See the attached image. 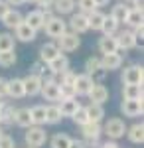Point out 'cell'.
Here are the masks:
<instances>
[{
  "mask_svg": "<svg viewBox=\"0 0 144 148\" xmlns=\"http://www.w3.org/2000/svg\"><path fill=\"white\" fill-rule=\"evenodd\" d=\"M142 99H122L121 103V113L128 119H136V116H142Z\"/></svg>",
  "mask_w": 144,
  "mask_h": 148,
  "instance_id": "9",
  "label": "cell"
},
{
  "mask_svg": "<svg viewBox=\"0 0 144 148\" xmlns=\"http://www.w3.org/2000/svg\"><path fill=\"white\" fill-rule=\"evenodd\" d=\"M32 73L34 75H38L40 77V81L42 83H49V81H56V71L49 67L47 63H44V61H36L32 65Z\"/></svg>",
  "mask_w": 144,
  "mask_h": 148,
  "instance_id": "11",
  "label": "cell"
},
{
  "mask_svg": "<svg viewBox=\"0 0 144 148\" xmlns=\"http://www.w3.org/2000/svg\"><path fill=\"white\" fill-rule=\"evenodd\" d=\"M93 85H95V83L91 81V77H89V75H85V73L77 75V77H75V83H73V89H75V97H77V95H79V97H87Z\"/></svg>",
  "mask_w": 144,
  "mask_h": 148,
  "instance_id": "13",
  "label": "cell"
},
{
  "mask_svg": "<svg viewBox=\"0 0 144 148\" xmlns=\"http://www.w3.org/2000/svg\"><path fill=\"white\" fill-rule=\"evenodd\" d=\"M24 2H34V0H24Z\"/></svg>",
  "mask_w": 144,
  "mask_h": 148,
  "instance_id": "53",
  "label": "cell"
},
{
  "mask_svg": "<svg viewBox=\"0 0 144 148\" xmlns=\"http://www.w3.org/2000/svg\"><path fill=\"white\" fill-rule=\"evenodd\" d=\"M16 47V40L10 32H0V51H10Z\"/></svg>",
  "mask_w": 144,
  "mask_h": 148,
  "instance_id": "37",
  "label": "cell"
},
{
  "mask_svg": "<svg viewBox=\"0 0 144 148\" xmlns=\"http://www.w3.org/2000/svg\"><path fill=\"white\" fill-rule=\"evenodd\" d=\"M69 148H85V142H83V140H77V138H71Z\"/></svg>",
  "mask_w": 144,
  "mask_h": 148,
  "instance_id": "47",
  "label": "cell"
},
{
  "mask_svg": "<svg viewBox=\"0 0 144 148\" xmlns=\"http://www.w3.org/2000/svg\"><path fill=\"white\" fill-rule=\"evenodd\" d=\"M85 111H87L89 123H101L103 116H105V109H103V105H97V103H89L87 107H85Z\"/></svg>",
  "mask_w": 144,
  "mask_h": 148,
  "instance_id": "30",
  "label": "cell"
},
{
  "mask_svg": "<svg viewBox=\"0 0 144 148\" xmlns=\"http://www.w3.org/2000/svg\"><path fill=\"white\" fill-rule=\"evenodd\" d=\"M93 2H95V6H97V8H103V6H107V4H109V0H93Z\"/></svg>",
  "mask_w": 144,
  "mask_h": 148,
  "instance_id": "48",
  "label": "cell"
},
{
  "mask_svg": "<svg viewBox=\"0 0 144 148\" xmlns=\"http://www.w3.org/2000/svg\"><path fill=\"white\" fill-rule=\"evenodd\" d=\"M51 10L57 12V16H65V14H73L75 10V0H53Z\"/></svg>",
  "mask_w": 144,
  "mask_h": 148,
  "instance_id": "29",
  "label": "cell"
},
{
  "mask_svg": "<svg viewBox=\"0 0 144 148\" xmlns=\"http://www.w3.org/2000/svg\"><path fill=\"white\" fill-rule=\"evenodd\" d=\"M0 148H16L14 138H12L10 134H6V132H2V134H0Z\"/></svg>",
  "mask_w": 144,
  "mask_h": 148,
  "instance_id": "43",
  "label": "cell"
},
{
  "mask_svg": "<svg viewBox=\"0 0 144 148\" xmlns=\"http://www.w3.org/2000/svg\"><path fill=\"white\" fill-rule=\"evenodd\" d=\"M14 107H12L10 103L4 101L2 105V109H0V125H14Z\"/></svg>",
  "mask_w": 144,
  "mask_h": 148,
  "instance_id": "34",
  "label": "cell"
},
{
  "mask_svg": "<svg viewBox=\"0 0 144 148\" xmlns=\"http://www.w3.org/2000/svg\"><path fill=\"white\" fill-rule=\"evenodd\" d=\"M71 119H73V123H75L77 126H83L85 123H89V116H87V111H85V107L81 105L77 111L73 113V116H71Z\"/></svg>",
  "mask_w": 144,
  "mask_h": 148,
  "instance_id": "40",
  "label": "cell"
},
{
  "mask_svg": "<svg viewBox=\"0 0 144 148\" xmlns=\"http://www.w3.org/2000/svg\"><path fill=\"white\" fill-rule=\"evenodd\" d=\"M119 26H121V24H117L111 16H105L103 26H101V32H103V36H115L119 32Z\"/></svg>",
  "mask_w": 144,
  "mask_h": 148,
  "instance_id": "36",
  "label": "cell"
},
{
  "mask_svg": "<svg viewBox=\"0 0 144 148\" xmlns=\"http://www.w3.org/2000/svg\"><path fill=\"white\" fill-rule=\"evenodd\" d=\"M134 36V46L136 47H142V38H144V26H136L130 30Z\"/></svg>",
  "mask_w": 144,
  "mask_h": 148,
  "instance_id": "42",
  "label": "cell"
},
{
  "mask_svg": "<svg viewBox=\"0 0 144 148\" xmlns=\"http://www.w3.org/2000/svg\"><path fill=\"white\" fill-rule=\"evenodd\" d=\"M6 85H8V79L0 77V99H2V97H6Z\"/></svg>",
  "mask_w": 144,
  "mask_h": 148,
  "instance_id": "46",
  "label": "cell"
},
{
  "mask_svg": "<svg viewBox=\"0 0 144 148\" xmlns=\"http://www.w3.org/2000/svg\"><path fill=\"white\" fill-rule=\"evenodd\" d=\"M10 6H20V4H24V0H6Z\"/></svg>",
  "mask_w": 144,
  "mask_h": 148,
  "instance_id": "50",
  "label": "cell"
},
{
  "mask_svg": "<svg viewBox=\"0 0 144 148\" xmlns=\"http://www.w3.org/2000/svg\"><path fill=\"white\" fill-rule=\"evenodd\" d=\"M49 16H51V10H32L24 16V22L28 24L34 32H40L45 24V18H49Z\"/></svg>",
  "mask_w": 144,
  "mask_h": 148,
  "instance_id": "8",
  "label": "cell"
},
{
  "mask_svg": "<svg viewBox=\"0 0 144 148\" xmlns=\"http://www.w3.org/2000/svg\"><path fill=\"white\" fill-rule=\"evenodd\" d=\"M126 2H132V4H136V6L142 8V0H126Z\"/></svg>",
  "mask_w": 144,
  "mask_h": 148,
  "instance_id": "51",
  "label": "cell"
},
{
  "mask_svg": "<svg viewBox=\"0 0 144 148\" xmlns=\"http://www.w3.org/2000/svg\"><path fill=\"white\" fill-rule=\"evenodd\" d=\"M56 44H57V47H59V51L71 53V51H77L79 49V46H81V38H79L77 34H73V32L67 30L65 34H61L56 40Z\"/></svg>",
  "mask_w": 144,
  "mask_h": 148,
  "instance_id": "5",
  "label": "cell"
},
{
  "mask_svg": "<svg viewBox=\"0 0 144 148\" xmlns=\"http://www.w3.org/2000/svg\"><path fill=\"white\" fill-rule=\"evenodd\" d=\"M126 136L132 144H142L144 142V125L142 123H134L132 126L126 128Z\"/></svg>",
  "mask_w": 144,
  "mask_h": 148,
  "instance_id": "21",
  "label": "cell"
},
{
  "mask_svg": "<svg viewBox=\"0 0 144 148\" xmlns=\"http://www.w3.org/2000/svg\"><path fill=\"white\" fill-rule=\"evenodd\" d=\"M142 77H144V67L138 65V63H132V65L124 67L121 75L124 85H142Z\"/></svg>",
  "mask_w": 144,
  "mask_h": 148,
  "instance_id": "6",
  "label": "cell"
},
{
  "mask_svg": "<svg viewBox=\"0 0 144 148\" xmlns=\"http://www.w3.org/2000/svg\"><path fill=\"white\" fill-rule=\"evenodd\" d=\"M75 8H79L81 14H91L93 10H97V6H95L93 0H77L75 2Z\"/></svg>",
  "mask_w": 144,
  "mask_h": 148,
  "instance_id": "41",
  "label": "cell"
},
{
  "mask_svg": "<svg viewBox=\"0 0 144 148\" xmlns=\"http://www.w3.org/2000/svg\"><path fill=\"white\" fill-rule=\"evenodd\" d=\"M101 148H119V144H117L115 140H111V142H105V144H103Z\"/></svg>",
  "mask_w": 144,
  "mask_h": 148,
  "instance_id": "49",
  "label": "cell"
},
{
  "mask_svg": "<svg viewBox=\"0 0 144 148\" xmlns=\"http://www.w3.org/2000/svg\"><path fill=\"white\" fill-rule=\"evenodd\" d=\"M42 30H44L49 38H56L57 40L61 34L67 32V22L61 18V16H53V14H51L49 18H45V24H44Z\"/></svg>",
  "mask_w": 144,
  "mask_h": 148,
  "instance_id": "3",
  "label": "cell"
},
{
  "mask_svg": "<svg viewBox=\"0 0 144 148\" xmlns=\"http://www.w3.org/2000/svg\"><path fill=\"white\" fill-rule=\"evenodd\" d=\"M61 119L63 116H61L57 103H49L45 107V125H57V123H61Z\"/></svg>",
  "mask_w": 144,
  "mask_h": 148,
  "instance_id": "27",
  "label": "cell"
},
{
  "mask_svg": "<svg viewBox=\"0 0 144 148\" xmlns=\"http://www.w3.org/2000/svg\"><path fill=\"white\" fill-rule=\"evenodd\" d=\"M109 71H105L101 65V57H89L85 61V75L91 77L93 83H103Z\"/></svg>",
  "mask_w": 144,
  "mask_h": 148,
  "instance_id": "4",
  "label": "cell"
},
{
  "mask_svg": "<svg viewBox=\"0 0 144 148\" xmlns=\"http://www.w3.org/2000/svg\"><path fill=\"white\" fill-rule=\"evenodd\" d=\"M61 53L59 51V47H57L56 42H45L44 46L40 47V61H44V63H49L53 57H57Z\"/></svg>",
  "mask_w": 144,
  "mask_h": 148,
  "instance_id": "19",
  "label": "cell"
},
{
  "mask_svg": "<svg viewBox=\"0 0 144 148\" xmlns=\"http://www.w3.org/2000/svg\"><path fill=\"white\" fill-rule=\"evenodd\" d=\"M122 99H142V85H122Z\"/></svg>",
  "mask_w": 144,
  "mask_h": 148,
  "instance_id": "35",
  "label": "cell"
},
{
  "mask_svg": "<svg viewBox=\"0 0 144 148\" xmlns=\"http://www.w3.org/2000/svg\"><path fill=\"white\" fill-rule=\"evenodd\" d=\"M40 8L38 10H51V6H53V0H34Z\"/></svg>",
  "mask_w": 144,
  "mask_h": 148,
  "instance_id": "44",
  "label": "cell"
},
{
  "mask_svg": "<svg viewBox=\"0 0 144 148\" xmlns=\"http://www.w3.org/2000/svg\"><path fill=\"white\" fill-rule=\"evenodd\" d=\"M103 132L111 138V140H119V138H122L126 134V125H124L122 119L115 116V119H109L107 121V125L103 126Z\"/></svg>",
  "mask_w": 144,
  "mask_h": 148,
  "instance_id": "7",
  "label": "cell"
},
{
  "mask_svg": "<svg viewBox=\"0 0 144 148\" xmlns=\"http://www.w3.org/2000/svg\"><path fill=\"white\" fill-rule=\"evenodd\" d=\"M89 101L91 103H97V105H103V103L109 101V89L103 85V83H95L89 91Z\"/></svg>",
  "mask_w": 144,
  "mask_h": 148,
  "instance_id": "15",
  "label": "cell"
},
{
  "mask_svg": "<svg viewBox=\"0 0 144 148\" xmlns=\"http://www.w3.org/2000/svg\"><path fill=\"white\" fill-rule=\"evenodd\" d=\"M22 81H24V93H26L28 97H36V95H40V91H42V81H40L38 75L30 73V75H26Z\"/></svg>",
  "mask_w": 144,
  "mask_h": 148,
  "instance_id": "14",
  "label": "cell"
},
{
  "mask_svg": "<svg viewBox=\"0 0 144 148\" xmlns=\"http://www.w3.org/2000/svg\"><path fill=\"white\" fill-rule=\"evenodd\" d=\"M47 65L53 69V71H56V75H57V73H63V71H67V69H69V59H67L65 53H59V56L53 57Z\"/></svg>",
  "mask_w": 144,
  "mask_h": 148,
  "instance_id": "32",
  "label": "cell"
},
{
  "mask_svg": "<svg viewBox=\"0 0 144 148\" xmlns=\"http://www.w3.org/2000/svg\"><path fill=\"white\" fill-rule=\"evenodd\" d=\"M10 8H12V6L6 2V0H0V20H2V18L8 14V10H10Z\"/></svg>",
  "mask_w": 144,
  "mask_h": 148,
  "instance_id": "45",
  "label": "cell"
},
{
  "mask_svg": "<svg viewBox=\"0 0 144 148\" xmlns=\"http://www.w3.org/2000/svg\"><path fill=\"white\" fill-rule=\"evenodd\" d=\"M2 105H4V101H2V99H0V109H2Z\"/></svg>",
  "mask_w": 144,
  "mask_h": 148,
  "instance_id": "52",
  "label": "cell"
},
{
  "mask_svg": "<svg viewBox=\"0 0 144 148\" xmlns=\"http://www.w3.org/2000/svg\"><path fill=\"white\" fill-rule=\"evenodd\" d=\"M16 63V51H0V67H12Z\"/></svg>",
  "mask_w": 144,
  "mask_h": 148,
  "instance_id": "39",
  "label": "cell"
},
{
  "mask_svg": "<svg viewBox=\"0 0 144 148\" xmlns=\"http://www.w3.org/2000/svg\"><path fill=\"white\" fill-rule=\"evenodd\" d=\"M0 134H2V130H0Z\"/></svg>",
  "mask_w": 144,
  "mask_h": 148,
  "instance_id": "54",
  "label": "cell"
},
{
  "mask_svg": "<svg viewBox=\"0 0 144 148\" xmlns=\"http://www.w3.org/2000/svg\"><path fill=\"white\" fill-rule=\"evenodd\" d=\"M101 65L105 71H115V69L122 67V56L117 51V53H105L101 57Z\"/></svg>",
  "mask_w": 144,
  "mask_h": 148,
  "instance_id": "18",
  "label": "cell"
},
{
  "mask_svg": "<svg viewBox=\"0 0 144 148\" xmlns=\"http://www.w3.org/2000/svg\"><path fill=\"white\" fill-rule=\"evenodd\" d=\"M142 20H144L142 8H140V6H134V8L128 10V16H126V22L124 24L132 30V28H136V26H142Z\"/></svg>",
  "mask_w": 144,
  "mask_h": 148,
  "instance_id": "28",
  "label": "cell"
},
{
  "mask_svg": "<svg viewBox=\"0 0 144 148\" xmlns=\"http://www.w3.org/2000/svg\"><path fill=\"white\" fill-rule=\"evenodd\" d=\"M40 95L44 97L45 101L49 103H59L61 101V95H59V85L56 81H49V83H42V91Z\"/></svg>",
  "mask_w": 144,
  "mask_h": 148,
  "instance_id": "12",
  "label": "cell"
},
{
  "mask_svg": "<svg viewBox=\"0 0 144 148\" xmlns=\"http://www.w3.org/2000/svg\"><path fill=\"white\" fill-rule=\"evenodd\" d=\"M128 10H130V6H126L124 2H119V4L112 6V10H111L109 16H111L117 24H124L126 22V16H128Z\"/></svg>",
  "mask_w": 144,
  "mask_h": 148,
  "instance_id": "25",
  "label": "cell"
},
{
  "mask_svg": "<svg viewBox=\"0 0 144 148\" xmlns=\"http://www.w3.org/2000/svg\"><path fill=\"white\" fill-rule=\"evenodd\" d=\"M67 30L69 32H73V34H85L89 32V22H87V14H71V18H69V22H67Z\"/></svg>",
  "mask_w": 144,
  "mask_h": 148,
  "instance_id": "10",
  "label": "cell"
},
{
  "mask_svg": "<svg viewBox=\"0 0 144 148\" xmlns=\"http://www.w3.org/2000/svg\"><path fill=\"white\" fill-rule=\"evenodd\" d=\"M14 125L22 126V128L32 126V116H30V109L28 107H20V109L14 111Z\"/></svg>",
  "mask_w": 144,
  "mask_h": 148,
  "instance_id": "23",
  "label": "cell"
},
{
  "mask_svg": "<svg viewBox=\"0 0 144 148\" xmlns=\"http://www.w3.org/2000/svg\"><path fill=\"white\" fill-rule=\"evenodd\" d=\"M14 34H16V36H14V40L28 44V42H34V40H36V34H38V32H34L26 22H22L18 28H14Z\"/></svg>",
  "mask_w": 144,
  "mask_h": 148,
  "instance_id": "20",
  "label": "cell"
},
{
  "mask_svg": "<svg viewBox=\"0 0 144 148\" xmlns=\"http://www.w3.org/2000/svg\"><path fill=\"white\" fill-rule=\"evenodd\" d=\"M30 116H32V125L42 126L45 125V105H36L30 109Z\"/></svg>",
  "mask_w": 144,
  "mask_h": 148,
  "instance_id": "33",
  "label": "cell"
},
{
  "mask_svg": "<svg viewBox=\"0 0 144 148\" xmlns=\"http://www.w3.org/2000/svg\"><path fill=\"white\" fill-rule=\"evenodd\" d=\"M69 142H71V136H67L63 132H57L51 136L49 140V146L51 148H69Z\"/></svg>",
  "mask_w": 144,
  "mask_h": 148,
  "instance_id": "38",
  "label": "cell"
},
{
  "mask_svg": "<svg viewBox=\"0 0 144 148\" xmlns=\"http://www.w3.org/2000/svg\"><path fill=\"white\" fill-rule=\"evenodd\" d=\"M105 12H101L99 8L93 10L91 14H87V22H89V30L93 32H101V26H103V20H105Z\"/></svg>",
  "mask_w": 144,
  "mask_h": 148,
  "instance_id": "31",
  "label": "cell"
},
{
  "mask_svg": "<svg viewBox=\"0 0 144 148\" xmlns=\"http://www.w3.org/2000/svg\"><path fill=\"white\" fill-rule=\"evenodd\" d=\"M81 134H83L85 148L99 146V138L103 134V126H101V123H85V125L81 126Z\"/></svg>",
  "mask_w": 144,
  "mask_h": 148,
  "instance_id": "1",
  "label": "cell"
},
{
  "mask_svg": "<svg viewBox=\"0 0 144 148\" xmlns=\"http://www.w3.org/2000/svg\"><path fill=\"white\" fill-rule=\"evenodd\" d=\"M115 40H117V46H119V51L124 49V51H128V49H132L134 46V36L130 30H122V32H117L115 34Z\"/></svg>",
  "mask_w": 144,
  "mask_h": 148,
  "instance_id": "16",
  "label": "cell"
},
{
  "mask_svg": "<svg viewBox=\"0 0 144 148\" xmlns=\"http://www.w3.org/2000/svg\"><path fill=\"white\" fill-rule=\"evenodd\" d=\"M24 140H26V146L28 148H40L45 144V140H47V132H45L42 126H28V130H26V134H24Z\"/></svg>",
  "mask_w": 144,
  "mask_h": 148,
  "instance_id": "2",
  "label": "cell"
},
{
  "mask_svg": "<svg viewBox=\"0 0 144 148\" xmlns=\"http://www.w3.org/2000/svg\"><path fill=\"white\" fill-rule=\"evenodd\" d=\"M57 107H59V111H61V116H73V113L81 107V103H79L75 97H71V99H61Z\"/></svg>",
  "mask_w": 144,
  "mask_h": 148,
  "instance_id": "24",
  "label": "cell"
},
{
  "mask_svg": "<svg viewBox=\"0 0 144 148\" xmlns=\"http://www.w3.org/2000/svg\"><path fill=\"white\" fill-rule=\"evenodd\" d=\"M99 51L105 56V53H117L119 51V46H117V40H115V36H103L99 38Z\"/></svg>",
  "mask_w": 144,
  "mask_h": 148,
  "instance_id": "22",
  "label": "cell"
},
{
  "mask_svg": "<svg viewBox=\"0 0 144 148\" xmlns=\"http://www.w3.org/2000/svg\"><path fill=\"white\" fill-rule=\"evenodd\" d=\"M6 97H12V99H22V97H26V93H24V81L20 79V77L8 79V85H6Z\"/></svg>",
  "mask_w": 144,
  "mask_h": 148,
  "instance_id": "17",
  "label": "cell"
},
{
  "mask_svg": "<svg viewBox=\"0 0 144 148\" xmlns=\"http://www.w3.org/2000/svg\"><path fill=\"white\" fill-rule=\"evenodd\" d=\"M0 22L4 24L8 30H14V28H18V26L24 22V16H22L18 10H12V8H10V10H8V14H6V16H4Z\"/></svg>",
  "mask_w": 144,
  "mask_h": 148,
  "instance_id": "26",
  "label": "cell"
}]
</instances>
